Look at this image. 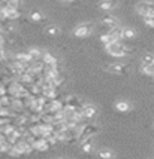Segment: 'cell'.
<instances>
[{
	"label": "cell",
	"instance_id": "16",
	"mask_svg": "<svg viewBox=\"0 0 154 159\" xmlns=\"http://www.w3.org/2000/svg\"><path fill=\"white\" fill-rule=\"evenodd\" d=\"M141 71L147 76H153L154 77V62L153 64H148V66H141Z\"/></svg>",
	"mask_w": 154,
	"mask_h": 159
},
{
	"label": "cell",
	"instance_id": "8",
	"mask_svg": "<svg viewBox=\"0 0 154 159\" xmlns=\"http://www.w3.org/2000/svg\"><path fill=\"white\" fill-rule=\"evenodd\" d=\"M82 113H84L87 120H91V119H94L97 116V107L94 104H84L82 106Z\"/></svg>",
	"mask_w": 154,
	"mask_h": 159
},
{
	"label": "cell",
	"instance_id": "12",
	"mask_svg": "<svg viewBox=\"0 0 154 159\" xmlns=\"http://www.w3.org/2000/svg\"><path fill=\"white\" fill-rule=\"evenodd\" d=\"M130 103H127V101H124V100H120V101H117L115 103V110L117 111H123V113H126V111L130 110Z\"/></svg>",
	"mask_w": 154,
	"mask_h": 159
},
{
	"label": "cell",
	"instance_id": "13",
	"mask_svg": "<svg viewBox=\"0 0 154 159\" xmlns=\"http://www.w3.org/2000/svg\"><path fill=\"white\" fill-rule=\"evenodd\" d=\"M154 62V54L151 52H145L144 55L141 57V64L142 66H148V64H153Z\"/></svg>",
	"mask_w": 154,
	"mask_h": 159
},
{
	"label": "cell",
	"instance_id": "15",
	"mask_svg": "<svg viewBox=\"0 0 154 159\" xmlns=\"http://www.w3.org/2000/svg\"><path fill=\"white\" fill-rule=\"evenodd\" d=\"M27 52L33 57V60H42V55L45 51H42V49H39V48H30Z\"/></svg>",
	"mask_w": 154,
	"mask_h": 159
},
{
	"label": "cell",
	"instance_id": "1",
	"mask_svg": "<svg viewBox=\"0 0 154 159\" xmlns=\"http://www.w3.org/2000/svg\"><path fill=\"white\" fill-rule=\"evenodd\" d=\"M103 46H105L106 52L114 58H123V57H126L129 54V48L120 40H112L109 43L103 45Z\"/></svg>",
	"mask_w": 154,
	"mask_h": 159
},
{
	"label": "cell",
	"instance_id": "14",
	"mask_svg": "<svg viewBox=\"0 0 154 159\" xmlns=\"http://www.w3.org/2000/svg\"><path fill=\"white\" fill-rule=\"evenodd\" d=\"M136 36V31L130 27H124L123 28V40H130Z\"/></svg>",
	"mask_w": 154,
	"mask_h": 159
},
{
	"label": "cell",
	"instance_id": "6",
	"mask_svg": "<svg viewBox=\"0 0 154 159\" xmlns=\"http://www.w3.org/2000/svg\"><path fill=\"white\" fill-rule=\"evenodd\" d=\"M5 16H6V21H17L20 16H21V11L20 7H11V6H6L5 9Z\"/></svg>",
	"mask_w": 154,
	"mask_h": 159
},
{
	"label": "cell",
	"instance_id": "21",
	"mask_svg": "<svg viewBox=\"0 0 154 159\" xmlns=\"http://www.w3.org/2000/svg\"><path fill=\"white\" fill-rule=\"evenodd\" d=\"M153 128H154V124H153Z\"/></svg>",
	"mask_w": 154,
	"mask_h": 159
},
{
	"label": "cell",
	"instance_id": "4",
	"mask_svg": "<svg viewBox=\"0 0 154 159\" xmlns=\"http://www.w3.org/2000/svg\"><path fill=\"white\" fill-rule=\"evenodd\" d=\"M91 33H93V25H91L90 22H81L73 30V34L77 36V37H81V39L90 36Z\"/></svg>",
	"mask_w": 154,
	"mask_h": 159
},
{
	"label": "cell",
	"instance_id": "5",
	"mask_svg": "<svg viewBox=\"0 0 154 159\" xmlns=\"http://www.w3.org/2000/svg\"><path fill=\"white\" fill-rule=\"evenodd\" d=\"M82 106H84V103L78 95H69V97L64 98V109L69 107V109L77 110V109H82Z\"/></svg>",
	"mask_w": 154,
	"mask_h": 159
},
{
	"label": "cell",
	"instance_id": "18",
	"mask_svg": "<svg viewBox=\"0 0 154 159\" xmlns=\"http://www.w3.org/2000/svg\"><path fill=\"white\" fill-rule=\"evenodd\" d=\"M45 33L48 36H57L58 34V27L54 25V24H48V25L45 27Z\"/></svg>",
	"mask_w": 154,
	"mask_h": 159
},
{
	"label": "cell",
	"instance_id": "22",
	"mask_svg": "<svg viewBox=\"0 0 154 159\" xmlns=\"http://www.w3.org/2000/svg\"><path fill=\"white\" fill-rule=\"evenodd\" d=\"M153 28H154V27H153Z\"/></svg>",
	"mask_w": 154,
	"mask_h": 159
},
{
	"label": "cell",
	"instance_id": "11",
	"mask_svg": "<svg viewBox=\"0 0 154 159\" xmlns=\"http://www.w3.org/2000/svg\"><path fill=\"white\" fill-rule=\"evenodd\" d=\"M97 6H99V9H100V11H105V12H108V11H112L114 7L117 6V2H115V0H102Z\"/></svg>",
	"mask_w": 154,
	"mask_h": 159
},
{
	"label": "cell",
	"instance_id": "19",
	"mask_svg": "<svg viewBox=\"0 0 154 159\" xmlns=\"http://www.w3.org/2000/svg\"><path fill=\"white\" fill-rule=\"evenodd\" d=\"M100 158H114L115 155H114V152H111V150H108V149H103V150H99L97 153Z\"/></svg>",
	"mask_w": 154,
	"mask_h": 159
},
{
	"label": "cell",
	"instance_id": "2",
	"mask_svg": "<svg viewBox=\"0 0 154 159\" xmlns=\"http://www.w3.org/2000/svg\"><path fill=\"white\" fill-rule=\"evenodd\" d=\"M136 12L142 16L147 15H154V2L150 0H141L139 3L136 5Z\"/></svg>",
	"mask_w": 154,
	"mask_h": 159
},
{
	"label": "cell",
	"instance_id": "3",
	"mask_svg": "<svg viewBox=\"0 0 154 159\" xmlns=\"http://www.w3.org/2000/svg\"><path fill=\"white\" fill-rule=\"evenodd\" d=\"M106 70L111 73V75H117V76H124V75H127L129 73V66L127 64H123V62H112V64H109L108 67H106Z\"/></svg>",
	"mask_w": 154,
	"mask_h": 159
},
{
	"label": "cell",
	"instance_id": "9",
	"mask_svg": "<svg viewBox=\"0 0 154 159\" xmlns=\"http://www.w3.org/2000/svg\"><path fill=\"white\" fill-rule=\"evenodd\" d=\"M100 24L106 28H112V27H117L120 22H118V20H117L115 16H112V15H103V16L100 18Z\"/></svg>",
	"mask_w": 154,
	"mask_h": 159
},
{
	"label": "cell",
	"instance_id": "17",
	"mask_svg": "<svg viewBox=\"0 0 154 159\" xmlns=\"http://www.w3.org/2000/svg\"><path fill=\"white\" fill-rule=\"evenodd\" d=\"M28 18H30V21H33V22H41L43 20V15L39 11H32L30 15H28Z\"/></svg>",
	"mask_w": 154,
	"mask_h": 159
},
{
	"label": "cell",
	"instance_id": "7",
	"mask_svg": "<svg viewBox=\"0 0 154 159\" xmlns=\"http://www.w3.org/2000/svg\"><path fill=\"white\" fill-rule=\"evenodd\" d=\"M94 141H96V135H91V137H87L84 141H81L79 146H81V150L84 153H91L94 150Z\"/></svg>",
	"mask_w": 154,
	"mask_h": 159
},
{
	"label": "cell",
	"instance_id": "20",
	"mask_svg": "<svg viewBox=\"0 0 154 159\" xmlns=\"http://www.w3.org/2000/svg\"><path fill=\"white\" fill-rule=\"evenodd\" d=\"M6 49H5V46H0V61H5L6 60Z\"/></svg>",
	"mask_w": 154,
	"mask_h": 159
},
{
	"label": "cell",
	"instance_id": "10",
	"mask_svg": "<svg viewBox=\"0 0 154 159\" xmlns=\"http://www.w3.org/2000/svg\"><path fill=\"white\" fill-rule=\"evenodd\" d=\"M42 61L45 62V66H58V60L56 55H52L51 52H43Z\"/></svg>",
	"mask_w": 154,
	"mask_h": 159
}]
</instances>
